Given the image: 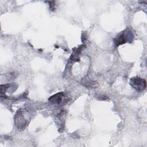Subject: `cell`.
Returning a JSON list of instances; mask_svg holds the SVG:
<instances>
[{"label": "cell", "mask_w": 147, "mask_h": 147, "mask_svg": "<svg viewBox=\"0 0 147 147\" xmlns=\"http://www.w3.org/2000/svg\"><path fill=\"white\" fill-rule=\"evenodd\" d=\"M82 83L84 86L87 88H95L98 86V82L96 81L92 80L90 79L88 77L84 78L83 79H82Z\"/></svg>", "instance_id": "obj_5"}, {"label": "cell", "mask_w": 147, "mask_h": 147, "mask_svg": "<svg viewBox=\"0 0 147 147\" xmlns=\"http://www.w3.org/2000/svg\"><path fill=\"white\" fill-rule=\"evenodd\" d=\"M47 2L49 3V5L50 7V10L52 11H54L55 9V1H47Z\"/></svg>", "instance_id": "obj_6"}, {"label": "cell", "mask_w": 147, "mask_h": 147, "mask_svg": "<svg viewBox=\"0 0 147 147\" xmlns=\"http://www.w3.org/2000/svg\"><path fill=\"white\" fill-rule=\"evenodd\" d=\"M130 84L137 91H142L146 88V81L140 77H133L130 80Z\"/></svg>", "instance_id": "obj_3"}, {"label": "cell", "mask_w": 147, "mask_h": 147, "mask_svg": "<svg viewBox=\"0 0 147 147\" xmlns=\"http://www.w3.org/2000/svg\"><path fill=\"white\" fill-rule=\"evenodd\" d=\"M32 116L29 111L24 108L18 109L14 117V123L20 131L24 130L30 122Z\"/></svg>", "instance_id": "obj_1"}, {"label": "cell", "mask_w": 147, "mask_h": 147, "mask_svg": "<svg viewBox=\"0 0 147 147\" xmlns=\"http://www.w3.org/2000/svg\"><path fill=\"white\" fill-rule=\"evenodd\" d=\"M133 37L131 32L130 31H124L122 32L119 36H117V37L114 39V44L117 47L126 43L129 40L130 38H132Z\"/></svg>", "instance_id": "obj_4"}, {"label": "cell", "mask_w": 147, "mask_h": 147, "mask_svg": "<svg viewBox=\"0 0 147 147\" xmlns=\"http://www.w3.org/2000/svg\"><path fill=\"white\" fill-rule=\"evenodd\" d=\"M48 100L53 104L59 106L65 104L68 101L69 99L64 92H60L53 95L49 98Z\"/></svg>", "instance_id": "obj_2"}]
</instances>
